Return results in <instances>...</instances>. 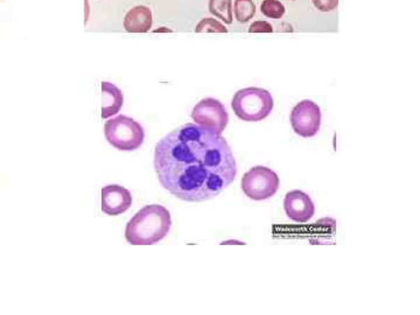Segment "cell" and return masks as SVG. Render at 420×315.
<instances>
[{
	"label": "cell",
	"mask_w": 420,
	"mask_h": 315,
	"mask_svg": "<svg viewBox=\"0 0 420 315\" xmlns=\"http://www.w3.org/2000/svg\"><path fill=\"white\" fill-rule=\"evenodd\" d=\"M284 209L286 215L297 224H306L315 214L313 200L310 195L299 189L286 193Z\"/></svg>",
	"instance_id": "cell-8"
},
{
	"label": "cell",
	"mask_w": 420,
	"mask_h": 315,
	"mask_svg": "<svg viewBox=\"0 0 420 315\" xmlns=\"http://www.w3.org/2000/svg\"><path fill=\"white\" fill-rule=\"evenodd\" d=\"M107 142L119 151H135L143 145L145 131L138 122L128 116H117L104 125Z\"/></svg>",
	"instance_id": "cell-4"
},
{
	"label": "cell",
	"mask_w": 420,
	"mask_h": 315,
	"mask_svg": "<svg viewBox=\"0 0 420 315\" xmlns=\"http://www.w3.org/2000/svg\"><path fill=\"white\" fill-rule=\"evenodd\" d=\"M153 24L152 12L147 6H135L126 13L124 18V29L128 33H145L150 31Z\"/></svg>",
	"instance_id": "cell-10"
},
{
	"label": "cell",
	"mask_w": 420,
	"mask_h": 315,
	"mask_svg": "<svg viewBox=\"0 0 420 315\" xmlns=\"http://www.w3.org/2000/svg\"><path fill=\"white\" fill-rule=\"evenodd\" d=\"M255 15L256 5L253 0H235V17L239 22H248Z\"/></svg>",
	"instance_id": "cell-13"
},
{
	"label": "cell",
	"mask_w": 420,
	"mask_h": 315,
	"mask_svg": "<svg viewBox=\"0 0 420 315\" xmlns=\"http://www.w3.org/2000/svg\"><path fill=\"white\" fill-rule=\"evenodd\" d=\"M292 1H293V0H292Z\"/></svg>",
	"instance_id": "cell-18"
},
{
	"label": "cell",
	"mask_w": 420,
	"mask_h": 315,
	"mask_svg": "<svg viewBox=\"0 0 420 315\" xmlns=\"http://www.w3.org/2000/svg\"><path fill=\"white\" fill-rule=\"evenodd\" d=\"M250 33H271L273 32V27L271 24L267 22H253V25L250 26Z\"/></svg>",
	"instance_id": "cell-17"
},
{
	"label": "cell",
	"mask_w": 420,
	"mask_h": 315,
	"mask_svg": "<svg viewBox=\"0 0 420 315\" xmlns=\"http://www.w3.org/2000/svg\"><path fill=\"white\" fill-rule=\"evenodd\" d=\"M315 8L321 12L334 11L338 8V0H312Z\"/></svg>",
	"instance_id": "cell-16"
},
{
	"label": "cell",
	"mask_w": 420,
	"mask_h": 315,
	"mask_svg": "<svg viewBox=\"0 0 420 315\" xmlns=\"http://www.w3.org/2000/svg\"><path fill=\"white\" fill-rule=\"evenodd\" d=\"M193 121L210 131L221 135L229 123V114L218 99L203 98L192 111Z\"/></svg>",
	"instance_id": "cell-6"
},
{
	"label": "cell",
	"mask_w": 420,
	"mask_h": 315,
	"mask_svg": "<svg viewBox=\"0 0 420 315\" xmlns=\"http://www.w3.org/2000/svg\"><path fill=\"white\" fill-rule=\"evenodd\" d=\"M171 227V213L166 207L145 205L128 221L125 238L131 245L157 244L167 236Z\"/></svg>",
	"instance_id": "cell-2"
},
{
	"label": "cell",
	"mask_w": 420,
	"mask_h": 315,
	"mask_svg": "<svg viewBox=\"0 0 420 315\" xmlns=\"http://www.w3.org/2000/svg\"><path fill=\"white\" fill-rule=\"evenodd\" d=\"M196 33H227L228 29H225V25H222L221 22L211 18L202 19L201 22L196 25Z\"/></svg>",
	"instance_id": "cell-15"
},
{
	"label": "cell",
	"mask_w": 420,
	"mask_h": 315,
	"mask_svg": "<svg viewBox=\"0 0 420 315\" xmlns=\"http://www.w3.org/2000/svg\"><path fill=\"white\" fill-rule=\"evenodd\" d=\"M102 118H109L121 111L124 103V95L121 89L110 82H102Z\"/></svg>",
	"instance_id": "cell-11"
},
{
	"label": "cell",
	"mask_w": 420,
	"mask_h": 315,
	"mask_svg": "<svg viewBox=\"0 0 420 315\" xmlns=\"http://www.w3.org/2000/svg\"><path fill=\"white\" fill-rule=\"evenodd\" d=\"M154 170L161 186L182 201H208L235 181L237 163L227 139L201 125H181L159 140Z\"/></svg>",
	"instance_id": "cell-1"
},
{
	"label": "cell",
	"mask_w": 420,
	"mask_h": 315,
	"mask_svg": "<svg viewBox=\"0 0 420 315\" xmlns=\"http://www.w3.org/2000/svg\"><path fill=\"white\" fill-rule=\"evenodd\" d=\"M209 12L225 24H232V0H209Z\"/></svg>",
	"instance_id": "cell-12"
},
{
	"label": "cell",
	"mask_w": 420,
	"mask_h": 315,
	"mask_svg": "<svg viewBox=\"0 0 420 315\" xmlns=\"http://www.w3.org/2000/svg\"><path fill=\"white\" fill-rule=\"evenodd\" d=\"M280 186L278 174L269 167L255 166L250 168L241 181L244 194L248 198L263 201L272 198Z\"/></svg>",
	"instance_id": "cell-5"
},
{
	"label": "cell",
	"mask_w": 420,
	"mask_h": 315,
	"mask_svg": "<svg viewBox=\"0 0 420 315\" xmlns=\"http://www.w3.org/2000/svg\"><path fill=\"white\" fill-rule=\"evenodd\" d=\"M260 11L267 18L280 19L285 15V6L279 0H263Z\"/></svg>",
	"instance_id": "cell-14"
},
{
	"label": "cell",
	"mask_w": 420,
	"mask_h": 315,
	"mask_svg": "<svg viewBox=\"0 0 420 315\" xmlns=\"http://www.w3.org/2000/svg\"><path fill=\"white\" fill-rule=\"evenodd\" d=\"M273 97L267 89L249 87L236 92L232 108L236 116L246 122H260L273 110Z\"/></svg>",
	"instance_id": "cell-3"
},
{
	"label": "cell",
	"mask_w": 420,
	"mask_h": 315,
	"mask_svg": "<svg viewBox=\"0 0 420 315\" xmlns=\"http://www.w3.org/2000/svg\"><path fill=\"white\" fill-rule=\"evenodd\" d=\"M132 205L131 191L118 184H109L100 191L102 212L109 217L124 214Z\"/></svg>",
	"instance_id": "cell-9"
},
{
	"label": "cell",
	"mask_w": 420,
	"mask_h": 315,
	"mask_svg": "<svg viewBox=\"0 0 420 315\" xmlns=\"http://www.w3.org/2000/svg\"><path fill=\"white\" fill-rule=\"evenodd\" d=\"M321 119L320 107L310 99H303L298 103L291 112L293 131L303 138H310L317 135L320 130Z\"/></svg>",
	"instance_id": "cell-7"
}]
</instances>
